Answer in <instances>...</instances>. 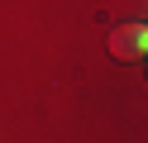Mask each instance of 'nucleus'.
Listing matches in <instances>:
<instances>
[{
  "label": "nucleus",
  "mask_w": 148,
  "mask_h": 143,
  "mask_svg": "<svg viewBox=\"0 0 148 143\" xmlns=\"http://www.w3.org/2000/svg\"><path fill=\"white\" fill-rule=\"evenodd\" d=\"M110 53H115L119 62H143V53H148V24H138V19L115 24L110 29Z\"/></svg>",
  "instance_id": "1"
}]
</instances>
